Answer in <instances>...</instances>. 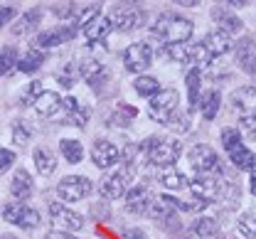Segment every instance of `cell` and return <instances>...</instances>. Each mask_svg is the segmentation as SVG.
<instances>
[{"label": "cell", "instance_id": "cell-6", "mask_svg": "<svg viewBox=\"0 0 256 239\" xmlns=\"http://www.w3.org/2000/svg\"><path fill=\"white\" fill-rule=\"evenodd\" d=\"M188 160H190L194 172H210V175H220L224 178V163L220 160L217 150L207 143H194L188 150Z\"/></svg>", "mask_w": 256, "mask_h": 239}, {"label": "cell", "instance_id": "cell-29", "mask_svg": "<svg viewBox=\"0 0 256 239\" xmlns=\"http://www.w3.org/2000/svg\"><path fill=\"white\" fill-rule=\"evenodd\" d=\"M42 15H44V10H42V8H32V10H28V12H22V15L18 18V22L12 25V34L32 32V30L42 22Z\"/></svg>", "mask_w": 256, "mask_h": 239}, {"label": "cell", "instance_id": "cell-26", "mask_svg": "<svg viewBox=\"0 0 256 239\" xmlns=\"http://www.w3.org/2000/svg\"><path fill=\"white\" fill-rule=\"evenodd\" d=\"M185 89H188V106L197 108L202 96V67H190L185 74Z\"/></svg>", "mask_w": 256, "mask_h": 239}, {"label": "cell", "instance_id": "cell-51", "mask_svg": "<svg viewBox=\"0 0 256 239\" xmlns=\"http://www.w3.org/2000/svg\"><path fill=\"white\" fill-rule=\"evenodd\" d=\"M207 239H232V237L224 234V232H217V234H212V237H207Z\"/></svg>", "mask_w": 256, "mask_h": 239}, {"label": "cell", "instance_id": "cell-17", "mask_svg": "<svg viewBox=\"0 0 256 239\" xmlns=\"http://www.w3.org/2000/svg\"><path fill=\"white\" fill-rule=\"evenodd\" d=\"M210 18H212V22L217 25V30H222V32H226V34H236L244 30V20H242L239 15H234L232 8H226V5H214V8L210 10Z\"/></svg>", "mask_w": 256, "mask_h": 239}, {"label": "cell", "instance_id": "cell-8", "mask_svg": "<svg viewBox=\"0 0 256 239\" xmlns=\"http://www.w3.org/2000/svg\"><path fill=\"white\" fill-rule=\"evenodd\" d=\"M153 57H156V52H153L150 42H133L124 50V67H126L128 74L140 76L153 64Z\"/></svg>", "mask_w": 256, "mask_h": 239}, {"label": "cell", "instance_id": "cell-53", "mask_svg": "<svg viewBox=\"0 0 256 239\" xmlns=\"http://www.w3.org/2000/svg\"><path fill=\"white\" fill-rule=\"evenodd\" d=\"M0 239H18V237H10V234H5V237H0Z\"/></svg>", "mask_w": 256, "mask_h": 239}, {"label": "cell", "instance_id": "cell-28", "mask_svg": "<svg viewBox=\"0 0 256 239\" xmlns=\"http://www.w3.org/2000/svg\"><path fill=\"white\" fill-rule=\"evenodd\" d=\"M156 180H158L165 190H182V188H188V178L178 170L175 166L158 168V172H156Z\"/></svg>", "mask_w": 256, "mask_h": 239}, {"label": "cell", "instance_id": "cell-15", "mask_svg": "<svg viewBox=\"0 0 256 239\" xmlns=\"http://www.w3.org/2000/svg\"><path fill=\"white\" fill-rule=\"evenodd\" d=\"M234 60L244 74L249 76L256 74V40L252 34H244L242 40L234 42Z\"/></svg>", "mask_w": 256, "mask_h": 239}, {"label": "cell", "instance_id": "cell-52", "mask_svg": "<svg viewBox=\"0 0 256 239\" xmlns=\"http://www.w3.org/2000/svg\"><path fill=\"white\" fill-rule=\"evenodd\" d=\"M249 116H252V118H254V121H256V106H254V108H252V111H249Z\"/></svg>", "mask_w": 256, "mask_h": 239}, {"label": "cell", "instance_id": "cell-41", "mask_svg": "<svg viewBox=\"0 0 256 239\" xmlns=\"http://www.w3.org/2000/svg\"><path fill=\"white\" fill-rule=\"evenodd\" d=\"M42 92H44L42 82H30V86H25V92L20 94V106H34V102L40 99Z\"/></svg>", "mask_w": 256, "mask_h": 239}, {"label": "cell", "instance_id": "cell-40", "mask_svg": "<svg viewBox=\"0 0 256 239\" xmlns=\"http://www.w3.org/2000/svg\"><path fill=\"white\" fill-rule=\"evenodd\" d=\"M10 134H12V143H15V148H28L30 146V128L22 124V121H15L12 124V128H10Z\"/></svg>", "mask_w": 256, "mask_h": 239}, {"label": "cell", "instance_id": "cell-4", "mask_svg": "<svg viewBox=\"0 0 256 239\" xmlns=\"http://www.w3.org/2000/svg\"><path fill=\"white\" fill-rule=\"evenodd\" d=\"M106 18H108L114 32H136V30H140L148 22V12L136 8V5H128V2L114 5L106 12Z\"/></svg>", "mask_w": 256, "mask_h": 239}, {"label": "cell", "instance_id": "cell-39", "mask_svg": "<svg viewBox=\"0 0 256 239\" xmlns=\"http://www.w3.org/2000/svg\"><path fill=\"white\" fill-rule=\"evenodd\" d=\"M18 50L15 47H0V76L10 74L12 69H18Z\"/></svg>", "mask_w": 256, "mask_h": 239}, {"label": "cell", "instance_id": "cell-32", "mask_svg": "<svg viewBox=\"0 0 256 239\" xmlns=\"http://www.w3.org/2000/svg\"><path fill=\"white\" fill-rule=\"evenodd\" d=\"M42 64H44V52H42V50H37V47L28 50V52L18 60V69H20L22 74H34Z\"/></svg>", "mask_w": 256, "mask_h": 239}, {"label": "cell", "instance_id": "cell-46", "mask_svg": "<svg viewBox=\"0 0 256 239\" xmlns=\"http://www.w3.org/2000/svg\"><path fill=\"white\" fill-rule=\"evenodd\" d=\"M42 239H76L72 232H64V230H52V232H47Z\"/></svg>", "mask_w": 256, "mask_h": 239}, {"label": "cell", "instance_id": "cell-21", "mask_svg": "<svg viewBox=\"0 0 256 239\" xmlns=\"http://www.w3.org/2000/svg\"><path fill=\"white\" fill-rule=\"evenodd\" d=\"M202 47L207 50V54L212 57V60H217V57H222L226 54L229 50H234V42H232V34L222 32V30H212V32H207L202 40Z\"/></svg>", "mask_w": 256, "mask_h": 239}, {"label": "cell", "instance_id": "cell-24", "mask_svg": "<svg viewBox=\"0 0 256 239\" xmlns=\"http://www.w3.org/2000/svg\"><path fill=\"white\" fill-rule=\"evenodd\" d=\"M32 108H34L37 116H42V118H52V116H57V114L62 111V96H60L57 92H42L40 99L34 102Z\"/></svg>", "mask_w": 256, "mask_h": 239}, {"label": "cell", "instance_id": "cell-19", "mask_svg": "<svg viewBox=\"0 0 256 239\" xmlns=\"http://www.w3.org/2000/svg\"><path fill=\"white\" fill-rule=\"evenodd\" d=\"M79 76H82L89 86L98 89V84L111 76V69H106V64L94 60V57H84V60L79 62Z\"/></svg>", "mask_w": 256, "mask_h": 239}, {"label": "cell", "instance_id": "cell-43", "mask_svg": "<svg viewBox=\"0 0 256 239\" xmlns=\"http://www.w3.org/2000/svg\"><path fill=\"white\" fill-rule=\"evenodd\" d=\"M15 163V153L8 148H0V175L5 170H10V166Z\"/></svg>", "mask_w": 256, "mask_h": 239}, {"label": "cell", "instance_id": "cell-45", "mask_svg": "<svg viewBox=\"0 0 256 239\" xmlns=\"http://www.w3.org/2000/svg\"><path fill=\"white\" fill-rule=\"evenodd\" d=\"M15 18V8L12 5H5V8H0V28L5 25V22H10Z\"/></svg>", "mask_w": 256, "mask_h": 239}, {"label": "cell", "instance_id": "cell-23", "mask_svg": "<svg viewBox=\"0 0 256 239\" xmlns=\"http://www.w3.org/2000/svg\"><path fill=\"white\" fill-rule=\"evenodd\" d=\"M136 116H138V108L136 106H130L126 102H118L114 106V111L108 114V118H106V126H114V128H128L133 121H136Z\"/></svg>", "mask_w": 256, "mask_h": 239}, {"label": "cell", "instance_id": "cell-27", "mask_svg": "<svg viewBox=\"0 0 256 239\" xmlns=\"http://www.w3.org/2000/svg\"><path fill=\"white\" fill-rule=\"evenodd\" d=\"M32 160H34L37 172L44 175V178H50L52 172L57 170V156H54L50 148H44V146H37V148L32 150Z\"/></svg>", "mask_w": 256, "mask_h": 239}, {"label": "cell", "instance_id": "cell-12", "mask_svg": "<svg viewBox=\"0 0 256 239\" xmlns=\"http://www.w3.org/2000/svg\"><path fill=\"white\" fill-rule=\"evenodd\" d=\"M79 32V28H76V20H69V22H62V25H54V28H50V30H44V32H40L34 37V47L37 50H54V47H62L66 42H72L74 37Z\"/></svg>", "mask_w": 256, "mask_h": 239}, {"label": "cell", "instance_id": "cell-44", "mask_svg": "<svg viewBox=\"0 0 256 239\" xmlns=\"http://www.w3.org/2000/svg\"><path fill=\"white\" fill-rule=\"evenodd\" d=\"M121 237L124 239H148V234H146L140 227H128V230H124Z\"/></svg>", "mask_w": 256, "mask_h": 239}, {"label": "cell", "instance_id": "cell-35", "mask_svg": "<svg viewBox=\"0 0 256 239\" xmlns=\"http://www.w3.org/2000/svg\"><path fill=\"white\" fill-rule=\"evenodd\" d=\"M108 32H114V30H111V22H108V18H106V15H101L92 28H86V30H84L89 44H98V42H104V40L108 37Z\"/></svg>", "mask_w": 256, "mask_h": 239}, {"label": "cell", "instance_id": "cell-33", "mask_svg": "<svg viewBox=\"0 0 256 239\" xmlns=\"http://www.w3.org/2000/svg\"><path fill=\"white\" fill-rule=\"evenodd\" d=\"M192 234H197L200 239H207L212 237V234H217V232H222V224H220V220L217 217H200V220H194V224L190 227Z\"/></svg>", "mask_w": 256, "mask_h": 239}, {"label": "cell", "instance_id": "cell-47", "mask_svg": "<svg viewBox=\"0 0 256 239\" xmlns=\"http://www.w3.org/2000/svg\"><path fill=\"white\" fill-rule=\"evenodd\" d=\"M57 79H60V84H62L64 89H72V86H74V79H72V74H60Z\"/></svg>", "mask_w": 256, "mask_h": 239}, {"label": "cell", "instance_id": "cell-31", "mask_svg": "<svg viewBox=\"0 0 256 239\" xmlns=\"http://www.w3.org/2000/svg\"><path fill=\"white\" fill-rule=\"evenodd\" d=\"M229 104L234 108H244V111H252L256 106V86L254 84H246V86H239L236 92H232Z\"/></svg>", "mask_w": 256, "mask_h": 239}, {"label": "cell", "instance_id": "cell-20", "mask_svg": "<svg viewBox=\"0 0 256 239\" xmlns=\"http://www.w3.org/2000/svg\"><path fill=\"white\" fill-rule=\"evenodd\" d=\"M148 214L158 222L162 230H180V222H178V210H175L172 205H168L160 195L156 198V202L150 205Z\"/></svg>", "mask_w": 256, "mask_h": 239}, {"label": "cell", "instance_id": "cell-9", "mask_svg": "<svg viewBox=\"0 0 256 239\" xmlns=\"http://www.w3.org/2000/svg\"><path fill=\"white\" fill-rule=\"evenodd\" d=\"M0 214H2V220H5L8 224H15V227L28 230V232L37 230V227L42 224L40 212L32 210V207H28L25 202H8V205H2Z\"/></svg>", "mask_w": 256, "mask_h": 239}, {"label": "cell", "instance_id": "cell-49", "mask_svg": "<svg viewBox=\"0 0 256 239\" xmlns=\"http://www.w3.org/2000/svg\"><path fill=\"white\" fill-rule=\"evenodd\" d=\"M172 2H178V5H182V8H197L202 0H172Z\"/></svg>", "mask_w": 256, "mask_h": 239}, {"label": "cell", "instance_id": "cell-48", "mask_svg": "<svg viewBox=\"0 0 256 239\" xmlns=\"http://www.w3.org/2000/svg\"><path fill=\"white\" fill-rule=\"evenodd\" d=\"M220 2H224L226 8H246L249 0H220Z\"/></svg>", "mask_w": 256, "mask_h": 239}, {"label": "cell", "instance_id": "cell-3", "mask_svg": "<svg viewBox=\"0 0 256 239\" xmlns=\"http://www.w3.org/2000/svg\"><path fill=\"white\" fill-rule=\"evenodd\" d=\"M220 138H222V146H224V150H226L229 163H232L236 170L256 172V153L252 148H246L244 136L239 134V128L226 126V128H222Z\"/></svg>", "mask_w": 256, "mask_h": 239}, {"label": "cell", "instance_id": "cell-37", "mask_svg": "<svg viewBox=\"0 0 256 239\" xmlns=\"http://www.w3.org/2000/svg\"><path fill=\"white\" fill-rule=\"evenodd\" d=\"M101 15H104V8H101V2H92L89 8H84V10H82V12L74 18V20H76V28L84 32L86 28H92V25H94Z\"/></svg>", "mask_w": 256, "mask_h": 239}, {"label": "cell", "instance_id": "cell-1", "mask_svg": "<svg viewBox=\"0 0 256 239\" xmlns=\"http://www.w3.org/2000/svg\"><path fill=\"white\" fill-rule=\"evenodd\" d=\"M182 156V140L172 136H148L140 140V158L148 168L175 166Z\"/></svg>", "mask_w": 256, "mask_h": 239}, {"label": "cell", "instance_id": "cell-5", "mask_svg": "<svg viewBox=\"0 0 256 239\" xmlns=\"http://www.w3.org/2000/svg\"><path fill=\"white\" fill-rule=\"evenodd\" d=\"M178 108H180V92H178L175 86L160 89L156 96L148 99V116H150L156 124H160V126H165L168 118H170Z\"/></svg>", "mask_w": 256, "mask_h": 239}, {"label": "cell", "instance_id": "cell-2", "mask_svg": "<svg viewBox=\"0 0 256 239\" xmlns=\"http://www.w3.org/2000/svg\"><path fill=\"white\" fill-rule=\"evenodd\" d=\"M150 34L162 40L165 44L190 42L192 34H194V22L185 15H178V12H160L150 22Z\"/></svg>", "mask_w": 256, "mask_h": 239}, {"label": "cell", "instance_id": "cell-11", "mask_svg": "<svg viewBox=\"0 0 256 239\" xmlns=\"http://www.w3.org/2000/svg\"><path fill=\"white\" fill-rule=\"evenodd\" d=\"M130 182H133V175L128 170H124V168H118V170H114L101 178V182H98V195H101L104 202L121 200V198H126Z\"/></svg>", "mask_w": 256, "mask_h": 239}, {"label": "cell", "instance_id": "cell-16", "mask_svg": "<svg viewBox=\"0 0 256 239\" xmlns=\"http://www.w3.org/2000/svg\"><path fill=\"white\" fill-rule=\"evenodd\" d=\"M156 202V195L150 192V188L146 182H138L133 188H128L126 192V210L130 214H148L150 205Z\"/></svg>", "mask_w": 256, "mask_h": 239}, {"label": "cell", "instance_id": "cell-14", "mask_svg": "<svg viewBox=\"0 0 256 239\" xmlns=\"http://www.w3.org/2000/svg\"><path fill=\"white\" fill-rule=\"evenodd\" d=\"M92 163H94L98 170H108L114 166L121 163V150L114 140L108 138H96L92 143Z\"/></svg>", "mask_w": 256, "mask_h": 239}, {"label": "cell", "instance_id": "cell-10", "mask_svg": "<svg viewBox=\"0 0 256 239\" xmlns=\"http://www.w3.org/2000/svg\"><path fill=\"white\" fill-rule=\"evenodd\" d=\"M222 178L220 175H210V172H194L192 178H188V190L197 200H204V202H217L220 192H222Z\"/></svg>", "mask_w": 256, "mask_h": 239}, {"label": "cell", "instance_id": "cell-36", "mask_svg": "<svg viewBox=\"0 0 256 239\" xmlns=\"http://www.w3.org/2000/svg\"><path fill=\"white\" fill-rule=\"evenodd\" d=\"M165 126H168L172 134H180V136H182V134H190L192 114H190V111H180V108H178V111H175V114L168 118V124H165Z\"/></svg>", "mask_w": 256, "mask_h": 239}, {"label": "cell", "instance_id": "cell-25", "mask_svg": "<svg viewBox=\"0 0 256 239\" xmlns=\"http://www.w3.org/2000/svg\"><path fill=\"white\" fill-rule=\"evenodd\" d=\"M197 108H200V114H202L204 121H214L217 114H220V108H222V94H220V89H207V92H202Z\"/></svg>", "mask_w": 256, "mask_h": 239}, {"label": "cell", "instance_id": "cell-13", "mask_svg": "<svg viewBox=\"0 0 256 239\" xmlns=\"http://www.w3.org/2000/svg\"><path fill=\"white\" fill-rule=\"evenodd\" d=\"M47 210H50V220L60 227V230H64V232H79V230H84V217L76 212V210H72L69 205H64V202H50L47 205Z\"/></svg>", "mask_w": 256, "mask_h": 239}, {"label": "cell", "instance_id": "cell-34", "mask_svg": "<svg viewBox=\"0 0 256 239\" xmlns=\"http://www.w3.org/2000/svg\"><path fill=\"white\" fill-rule=\"evenodd\" d=\"M133 89H136V94L138 96H143V99H150V96H156L160 89V82L156 76H150V74H140V76H136V82H133Z\"/></svg>", "mask_w": 256, "mask_h": 239}, {"label": "cell", "instance_id": "cell-30", "mask_svg": "<svg viewBox=\"0 0 256 239\" xmlns=\"http://www.w3.org/2000/svg\"><path fill=\"white\" fill-rule=\"evenodd\" d=\"M60 153L69 166H79L84 160V146L76 138H62L60 140Z\"/></svg>", "mask_w": 256, "mask_h": 239}, {"label": "cell", "instance_id": "cell-42", "mask_svg": "<svg viewBox=\"0 0 256 239\" xmlns=\"http://www.w3.org/2000/svg\"><path fill=\"white\" fill-rule=\"evenodd\" d=\"M239 134L246 136L249 140H256V121L249 114H244V116L239 118Z\"/></svg>", "mask_w": 256, "mask_h": 239}, {"label": "cell", "instance_id": "cell-22", "mask_svg": "<svg viewBox=\"0 0 256 239\" xmlns=\"http://www.w3.org/2000/svg\"><path fill=\"white\" fill-rule=\"evenodd\" d=\"M32 192H34V182H32V175L25 168H18L12 175V182H10V195L18 200V202H25L30 200Z\"/></svg>", "mask_w": 256, "mask_h": 239}, {"label": "cell", "instance_id": "cell-50", "mask_svg": "<svg viewBox=\"0 0 256 239\" xmlns=\"http://www.w3.org/2000/svg\"><path fill=\"white\" fill-rule=\"evenodd\" d=\"M249 192L256 198V172H252V178H249Z\"/></svg>", "mask_w": 256, "mask_h": 239}, {"label": "cell", "instance_id": "cell-18", "mask_svg": "<svg viewBox=\"0 0 256 239\" xmlns=\"http://www.w3.org/2000/svg\"><path fill=\"white\" fill-rule=\"evenodd\" d=\"M62 108L66 111L62 124L76 126V128H86V124H89V118H92V108H89V106H84L76 96H64Z\"/></svg>", "mask_w": 256, "mask_h": 239}, {"label": "cell", "instance_id": "cell-38", "mask_svg": "<svg viewBox=\"0 0 256 239\" xmlns=\"http://www.w3.org/2000/svg\"><path fill=\"white\" fill-rule=\"evenodd\" d=\"M236 234L242 239H256V210L244 212L236 220Z\"/></svg>", "mask_w": 256, "mask_h": 239}, {"label": "cell", "instance_id": "cell-7", "mask_svg": "<svg viewBox=\"0 0 256 239\" xmlns=\"http://www.w3.org/2000/svg\"><path fill=\"white\" fill-rule=\"evenodd\" d=\"M94 192V182L84 175H66L57 182V195L64 205H74L82 202L84 198H89Z\"/></svg>", "mask_w": 256, "mask_h": 239}]
</instances>
